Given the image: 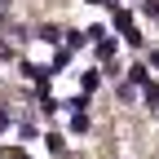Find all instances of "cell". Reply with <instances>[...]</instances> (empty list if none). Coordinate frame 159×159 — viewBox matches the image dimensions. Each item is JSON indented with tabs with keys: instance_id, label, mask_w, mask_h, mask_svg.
Segmentation results:
<instances>
[{
	"instance_id": "cell-1",
	"label": "cell",
	"mask_w": 159,
	"mask_h": 159,
	"mask_svg": "<svg viewBox=\"0 0 159 159\" xmlns=\"http://www.w3.org/2000/svg\"><path fill=\"white\" fill-rule=\"evenodd\" d=\"M115 31H119V40H124V44H133V49L146 44V35H142V27H137V18H133L128 9H115Z\"/></svg>"
},
{
	"instance_id": "cell-2",
	"label": "cell",
	"mask_w": 159,
	"mask_h": 159,
	"mask_svg": "<svg viewBox=\"0 0 159 159\" xmlns=\"http://www.w3.org/2000/svg\"><path fill=\"white\" fill-rule=\"evenodd\" d=\"M18 71H22L27 80H35V84H49V71H53V66H40V62H18Z\"/></svg>"
},
{
	"instance_id": "cell-3",
	"label": "cell",
	"mask_w": 159,
	"mask_h": 159,
	"mask_svg": "<svg viewBox=\"0 0 159 159\" xmlns=\"http://www.w3.org/2000/svg\"><path fill=\"white\" fill-rule=\"evenodd\" d=\"M128 84H133V89H146V84H150V66L133 62V71H128Z\"/></svg>"
},
{
	"instance_id": "cell-4",
	"label": "cell",
	"mask_w": 159,
	"mask_h": 159,
	"mask_svg": "<svg viewBox=\"0 0 159 159\" xmlns=\"http://www.w3.org/2000/svg\"><path fill=\"white\" fill-rule=\"evenodd\" d=\"M44 146H49L53 155H62V150H66V137H62V133H49V137H44Z\"/></svg>"
},
{
	"instance_id": "cell-5",
	"label": "cell",
	"mask_w": 159,
	"mask_h": 159,
	"mask_svg": "<svg viewBox=\"0 0 159 159\" xmlns=\"http://www.w3.org/2000/svg\"><path fill=\"white\" fill-rule=\"evenodd\" d=\"M71 133H89V115L84 111H71Z\"/></svg>"
},
{
	"instance_id": "cell-6",
	"label": "cell",
	"mask_w": 159,
	"mask_h": 159,
	"mask_svg": "<svg viewBox=\"0 0 159 159\" xmlns=\"http://www.w3.org/2000/svg\"><path fill=\"white\" fill-rule=\"evenodd\" d=\"M142 102H146V106H159V84H155V80L142 89Z\"/></svg>"
},
{
	"instance_id": "cell-7",
	"label": "cell",
	"mask_w": 159,
	"mask_h": 159,
	"mask_svg": "<svg viewBox=\"0 0 159 159\" xmlns=\"http://www.w3.org/2000/svg\"><path fill=\"white\" fill-rule=\"evenodd\" d=\"M84 40H89V31H66V49H80Z\"/></svg>"
},
{
	"instance_id": "cell-8",
	"label": "cell",
	"mask_w": 159,
	"mask_h": 159,
	"mask_svg": "<svg viewBox=\"0 0 159 159\" xmlns=\"http://www.w3.org/2000/svg\"><path fill=\"white\" fill-rule=\"evenodd\" d=\"M97 84H102V71H97V66H93V71L84 75V93H89V89H97Z\"/></svg>"
},
{
	"instance_id": "cell-9",
	"label": "cell",
	"mask_w": 159,
	"mask_h": 159,
	"mask_svg": "<svg viewBox=\"0 0 159 159\" xmlns=\"http://www.w3.org/2000/svg\"><path fill=\"white\" fill-rule=\"evenodd\" d=\"M40 40H44V44H57L62 35H57V27H40Z\"/></svg>"
},
{
	"instance_id": "cell-10",
	"label": "cell",
	"mask_w": 159,
	"mask_h": 159,
	"mask_svg": "<svg viewBox=\"0 0 159 159\" xmlns=\"http://www.w3.org/2000/svg\"><path fill=\"white\" fill-rule=\"evenodd\" d=\"M142 13L146 18H159V0H142Z\"/></svg>"
},
{
	"instance_id": "cell-11",
	"label": "cell",
	"mask_w": 159,
	"mask_h": 159,
	"mask_svg": "<svg viewBox=\"0 0 159 159\" xmlns=\"http://www.w3.org/2000/svg\"><path fill=\"white\" fill-rule=\"evenodd\" d=\"M5 159H31V155H27V150H18V146H9V150H5Z\"/></svg>"
},
{
	"instance_id": "cell-12",
	"label": "cell",
	"mask_w": 159,
	"mask_h": 159,
	"mask_svg": "<svg viewBox=\"0 0 159 159\" xmlns=\"http://www.w3.org/2000/svg\"><path fill=\"white\" fill-rule=\"evenodd\" d=\"M9 128V111H0V133H5Z\"/></svg>"
},
{
	"instance_id": "cell-13",
	"label": "cell",
	"mask_w": 159,
	"mask_h": 159,
	"mask_svg": "<svg viewBox=\"0 0 159 159\" xmlns=\"http://www.w3.org/2000/svg\"><path fill=\"white\" fill-rule=\"evenodd\" d=\"M84 5H106V0H84Z\"/></svg>"
},
{
	"instance_id": "cell-14",
	"label": "cell",
	"mask_w": 159,
	"mask_h": 159,
	"mask_svg": "<svg viewBox=\"0 0 159 159\" xmlns=\"http://www.w3.org/2000/svg\"><path fill=\"white\" fill-rule=\"evenodd\" d=\"M0 5H9V0H0Z\"/></svg>"
}]
</instances>
